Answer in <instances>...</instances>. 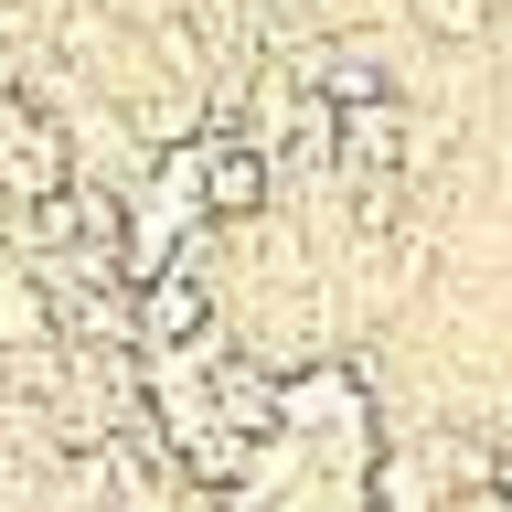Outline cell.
Returning a JSON list of instances; mask_svg holds the SVG:
<instances>
[{
	"instance_id": "cell-1",
	"label": "cell",
	"mask_w": 512,
	"mask_h": 512,
	"mask_svg": "<svg viewBox=\"0 0 512 512\" xmlns=\"http://www.w3.org/2000/svg\"><path fill=\"white\" fill-rule=\"evenodd\" d=\"M214 288H203V267H171L160 288H139V320H128V352L139 363H182V352H214Z\"/></svg>"
},
{
	"instance_id": "cell-4",
	"label": "cell",
	"mask_w": 512,
	"mask_h": 512,
	"mask_svg": "<svg viewBox=\"0 0 512 512\" xmlns=\"http://www.w3.org/2000/svg\"><path fill=\"white\" fill-rule=\"evenodd\" d=\"M427 22H438V32H459V43H470V32H491V0H427Z\"/></svg>"
},
{
	"instance_id": "cell-3",
	"label": "cell",
	"mask_w": 512,
	"mask_h": 512,
	"mask_svg": "<svg viewBox=\"0 0 512 512\" xmlns=\"http://www.w3.org/2000/svg\"><path fill=\"white\" fill-rule=\"evenodd\" d=\"M43 342H54V288H43V267L22 246H0V363L43 352Z\"/></svg>"
},
{
	"instance_id": "cell-2",
	"label": "cell",
	"mask_w": 512,
	"mask_h": 512,
	"mask_svg": "<svg viewBox=\"0 0 512 512\" xmlns=\"http://www.w3.org/2000/svg\"><path fill=\"white\" fill-rule=\"evenodd\" d=\"M278 192V150L246 128H203V224H246Z\"/></svg>"
}]
</instances>
